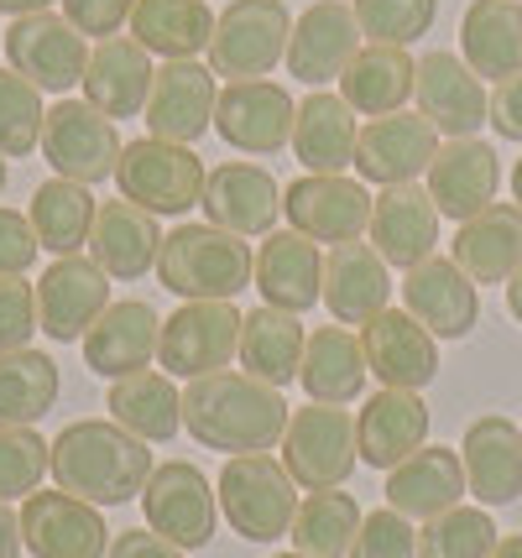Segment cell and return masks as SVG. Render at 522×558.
Instances as JSON below:
<instances>
[{
	"mask_svg": "<svg viewBox=\"0 0 522 558\" xmlns=\"http://www.w3.org/2000/svg\"><path fill=\"white\" fill-rule=\"evenodd\" d=\"M288 397L246 371H215L183 391V428L199 438V449L215 454H267L282 444L288 428Z\"/></svg>",
	"mask_w": 522,
	"mask_h": 558,
	"instance_id": "obj_1",
	"label": "cell"
},
{
	"mask_svg": "<svg viewBox=\"0 0 522 558\" xmlns=\"http://www.w3.org/2000/svg\"><path fill=\"white\" fill-rule=\"evenodd\" d=\"M151 464L147 438L125 434L116 417H78L52 438V481L89 507H125L136 501Z\"/></svg>",
	"mask_w": 522,
	"mask_h": 558,
	"instance_id": "obj_2",
	"label": "cell"
},
{
	"mask_svg": "<svg viewBox=\"0 0 522 558\" xmlns=\"http://www.w3.org/2000/svg\"><path fill=\"white\" fill-rule=\"evenodd\" d=\"M256 256L241 235H230L220 225H178L173 235H162L157 251V282L178 292L183 303H230L241 288H251Z\"/></svg>",
	"mask_w": 522,
	"mask_h": 558,
	"instance_id": "obj_3",
	"label": "cell"
},
{
	"mask_svg": "<svg viewBox=\"0 0 522 558\" xmlns=\"http://www.w3.org/2000/svg\"><path fill=\"white\" fill-rule=\"evenodd\" d=\"M116 189H121V198H131L136 209H147V215L178 219L204 198V162L194 146L142 136V142L121 146Z\"/></svg>",
	"mask_w": 522,
	"mask_h": 558,
	"instance_id": "obj_4",
	"label": "cell"
},
{
	"mask_svg": "<svg viewBox=\"0 0 522 558\" xmlns=\"http://www.w3.org/2000/svg\"><path fill=\"white\" fill-rule=\"evenodd\" d=\"M288 37H293V16L282 0H230L215 16V37H209V69L215 78H267V73L288 58Z\"/></svg>",
	"mask_w": 522,
	"mask_h": 558,
	"instance_id": "obj_5",
	"label": "cell"
},
{
	"mask_svg": "<svg viewBox=\"0 0 522 558\" xmlns=\"http://www.w3.org/2000/svg\"><path fill=\"white\" fill-rule=\"evenodd\" d=\"M220 507L224 522L251 543H272L293 533L299 517V486L272 454H235L220 470Z\"/></svg>",
	"mask_w": 522,
	"mask_h": 558,
	"instance_id": "obj_6",
	"label": "cell"
},
{
	"mask_svg": "<svg viewBox=\"0 0 522 558\" xmlns=\"http://www.w3.org/2000/svg\"><path fill=\"white\" fill-rule=\"evenodd\" d=\"M361 464L355 449V417L345 408H293L282 428V470L293 475L299 490H335L350 481V470Z\"/></svg>",
	"mask_w": 522,
	"mask_h": 558,
	"instance_id": "obj_7",
	"label": "cell"
},
{
	"mask_svg": "<svg viewBox=\"0 0 522 558\" xmlns=\"http://www.w3.org/2000/svg\"><path fill=\"white\" fill-rule=\"evenodd\" d=\"M121 136H116V121L100 116L89 99H58L43 121V162H52L58 178H74V183H105L116 178V162H121Z\"/></svg>",
	"mask_w": 522,
	"mask_h": 558,
	"instance_id": "obj_8",
	"label": "cell"
},
{
	"mask_svg": "<svg viewBox=\"0 0 522 558\" xmlns=\"http://www.w3.org/2000/svg\"><path fill=\"white\" fill-rule=\"evenodd\" d=\"M241 350V308L235 303H183L178 314L162 318V340H157V365L168 376L199 381L215 376L235 361Z\"/></svg>",
	"mask_w": 522,
	"mask_h": 558,
	"instance_id": "obj_9",
	"label": "cell"
},
{
	"mask_svg": "<svg viewBox=\"0 0 522 558\" xmlns=\"http://www.w3.org/2000/svg\"><path fill=\"white\" fill-rule=\"evenodd\" d=\"M282 215H288V230H299L308 241L345 245L366 235L372 194L361 178H345V172H303L299 183L282 189Z\"/></svg>",
	"mask_w": 522,
	"mask_h": 558,
	"instance_id": "obj_10",
	"label": "cell"
},
{
	"mask_svg": "<svg viewBox=\"0 0 522 558\" xmlns=\"http://www.w3.org/2000/svg\"><path fill=\"white\" fill-rule=\"evenodd\" d=\"M5 63L22 73V78H32L37 89L69 95L74 84H84L89 48H84V32L69 16L32 11V16H16V22L5 26Z\"/></svg>",
	"mask_w": 522,
	"mask_h": 558,
	"instance_id": "obj_11",
	"label": "cell"
},
{
	"mask_svg": "<svg viewBox=\"0 0 522 558\" xmlns=\"http://www.w3.org/2000/svg\"><path fill=\"white\" fill-rule=\"evenodd\" d=\"M220 490H209L199 464L189 460H168L157 464L142 486V511H147V527L162 533L178 548H204L215 537L220 507H215Z\"/></svg>",
	"mask_w": 522,
	"mask_h": 558,
	"instance_id": "obj_12",
	"label": "cell"
},
{
	"mask_svg": "<svg viewBox=\"0 0 522 558\" xmlns=\"http://www.w3.org/2000/svg\"><path fill=\"white\" fill-rule=\"evenodd\" d=\"M215 105H220V89H215V69L199 63V58H173L151 73V95L142 121L151 125L157 142H178L194 146L215 125Z\"/></svg>",
	"mask_w": 522,
	"mask_h": 558,
	"instance_id": "obj_13",
	"label": "cell"
},
{
	"mask_svg": "<svg viewBox=\"0 0 522 558\" xmlns=\"http://www.w3.org/2000/svg\"><path fill=\"white\" fill-rule=\"evenodd\" d=\"M413 99H418V116L439 136L460 142V136H475L486 116H491V95L481 84V73L454 58V52H423L418 58V78H413Z\"/></svg>",
	"mask_w": 522,
	"mask_h": 558,
	"instance_id": "obj_14",
	"label": "cell"
},
{
	"mask_svg": "<svg viewBox=\"0 0 522 558\" xmlns=\"http://www.w3.org/2000/svg\"><path fill=\"white\" fill-rule=\"evenodd\" d=\"M293 116H299V105H293V95L282 84H272V78H241V84H224L220 89L215 131L235 151L267 157V151H282L293 142Z\"/></svg>",
	"mask_w": 522,
	"mask_h": 558,
	"instance_id": "obj_15",
	"label": "cell"
},
{
	"mask_svg": "<svg viewBox=\"0 0 522 558\" xmlns=\"http://www.w3.org/2000/svg\"><path fill=\"white\" fill-rule=\"evenodd\" d=\"M22 543L32 548V558H105L110 527L100 507L69 490H32L22 507Z\"/></svg>",
	"mask_w": 522,
	"mask_h": 558,
	"instance_id": "obj_16",
	"label": "cell"
},
{
	"mask_svg": "<svg viewBox=\"0 0 522 558\" xmlns=\"http://www.w3.org/2000/svg\"><path fill=\"white\" fill-rule=\"evenodd\" d=\"M434 157H439V131L423 116H402V110L366 121L355 142V172L361 183H376V189L418 183Z\"/></svg>",
	"mask_w": 522,
	"mask_h": 558,
	"instance_id": "obj_17",
	"label": "cell"
},
{
	"mask_svg": "<svg viewBox=\"0 0 522 558\" xmlns=\"http://www.w3.org/2000/svg\"><path fill=\"white\" fill-rule=\"evenodd\" d=\"M105 308H110V277L84 256H58L37 282V324L58 344L84 340Z\"/></svg>",
	"mask_w": 522,
	"mask_h": 558,
	"instance_id": "obj_18",
	"label": "cell"
},
{
	"mask_svg": "<svg viewBox=\"0 0 522 558\" xmlns=\"http://www.w3.org/2000/svg\"><path fill=\"white\" fill-rule=\"evenodd\" d=\"M361 350L381 387L418 391L439 376V344L408 308H381L372 324H361Z\"/></svg>",
	"mask_w": 522,
	"mask_h": 558,
	"instance_id": "obj_19",
	"label": "cell"
},
{
	"mask_svg": "<svg viewBox=\"0 0 522 558\" xmlns=\"http://www.w3.org/2000/svg\"><path fill=\"white\" fill-rule=\"evenodd\" d=\"M439 209H434V198L428 189L418 183H398V189H381L372 198V225H366V235H372V251L387 262V267H402L413 271L418 262L434 256V245H439Z\"/></svg>",
	"mask_w": 522,
	"mask_h": 558,
	"instance_id": "obj_20",
	"label": "cell"
},
{
	"mask_svg": "<svg viewBox=\"0 0 522 558\" xmlns=\"http://www.w3.org/2000/svg\"><path fill=\"white\" fill-rule=\"evenodd\" d=\"M204 215L209 225H220L241 241H256V235H272L277 215H282V189L267 168L256 162H224V168L204 172Z\"/></svg>",
	"mask_w": 522,
	"mask_h": 558,
	"instance_id": "obj_21",
	"label": "cell"
},
{
	"mask_svg": "<svg viewBox=\"0 0 522 558\" xmlns=\"http://www.w3.org/2000/svg\"><path fill=\"white\" fill-rule=\"evenodd\" d=\"M361 52V22H355V5L350 0H314L293 22L288 37V73L303 84H329L340 78L345 63Z\"/></svg>",
	"mask_w": 522,
	"mask_h": 558,
	"instance_id": "obj_22",
	"label": "cell"
},
{
	"mask_svg": "<svg viewBox=\"0 0 522 558\" xmlns=\"http://www.w3.org/2000/svg\"><path fill=\"white\" fill-rule=\"evenodd\" d=\"M497 189H501V157L481 136H460V142L439 146V157L428 162V198H434V209L460 219V225L475 219L481 209H491Z\"/></svg>",
	"mask_w": 522,
	"mask_h": 558,
	"instance_id": "obj_23",
	"label": "cell"
},
{
	"mask_svg": "<svg viewBox=\"0 0 522 558\" xmlns=\"http://www.w3.org/2000/svg\"><path fill=\"white\" fill-rule=\"evenodd\" d=\"M402 303H408V314L418 318L434 340H465L475 329V318H481L475 282L449 256H428V262H418L408 271Z\"/></svg>",
	"mask_w": 522,
	"mask_h": 558,
	"instance_id": "obj_24",
	"label": "cell"
},
{
	"mask_svg": "<svg viewBox=\"0 0 522 558\" xmlns=\"http://www.w3.org/2000/svg\"><path fill=\"white\" fill-rule=\"evenodd\" d=\"M251 282L262 288L267 308L282 314H308L324 298V251L299 230H272L262 251H256V271Z\"/></svg>",
	"mask_w": 522,
	"mask_h": 558,
	"instance_id": "obj_25",
	"label": "cell"
},
{
	"mask_svg": "<svg viewBox=\"0 0 522 558\" xmlns=\"http://www.w3.org/2000/svg\"><path fill=\"white\" fill-rule=\"evenodd\" d=\"M392 303V267L372 251V241L329 245L324 256V308L335 324H372Z\"/></svg>",
	"mask_w": 522,
	"mask_h": 558,
	"instance_id": "obj_26",
	"label": "cell"
},
{
	"mask_svg": "<svg viewBox=\"0 0 522 558\" xmlns=\"http://www.w3.org/2000/svg\"><path fill=\"white\" fill-rule=\"evenodd\" d=\"M157 340H162L157 308L142 303V298H125V303H110L95 318V329L84 335V365L110 376V381H121V376L147 371L151 355H157Z\"/></svg>",
	"mask_w": 522,
	"mask_h": 558,
	"instance_id": "obj_27",
	"label": "cell"
},
{
	"mask_svg": "<svg viewBox=\"0 0 522 558\" xmlns=\"http://www.w3.org/2000/svg\"><path fill=\"white\" fill-rule=\"evenodd\" d=\"M465 490L481 507H512L522 496V434L512 417H475L460 444Z\"/></svg>",
	"mask_w": 522,
	"mask_h": 558,
	"instance_id": "obj_28",
	"label": "cell"
},
{
	"mask_svg": "<svg viewBox=\"0 0 522 558\" xmlns=\"http://www.w3.org/2000/svg\"><path fill=\"white\" fill-rule=\"evenodd\" d=\"M428 438V408L418 391L381 387L355 413V449L372 470H398L408 454H418Z\"/></svg>",
	"mask_w": 522,
	"mask_h": 558,
	"instance_id": "obj_29",
	"label": "cell"
},
{
	"mask_svg": "<svg viewBox=\"0 0 522 558\" xmlns=\"http://www.w3.org/2000/svg\"><path fill=\"white\" fill-rule=\"evenodd\" d=\"M151 52L136 43V37H105L95 43L89 52V69H84V99L110 116L121 125L131 116L147 110V95H151Z\"/></svg>",
	"mask_w": 522,
	"mask_h": 558,
	"instance_id": "obj_30",
	"label": "cell"
},
{
	"mask_svg": "<svg viewBox=\"0 0 522 558\" xmlns=\"http://www.w3.org/2000/svg\"><path fill=\"white\" fill-rule=\"evenodd\" d=\"M157 251H162V230L157 215L136 209L131 198H110L95 215L89 230V262L110 277V282H136L157 267Z\"/></svg>",
	"mask_w": 522,
	"mask_h": 558,
	"instance_id": "obj_31",
	"label": "cell"
},
{
	"mask_svg": "<svg viewBox=\"0 0 522 558\" xmlns=\"http://www.w3.org/2000/svg\"><path fill=\"white\" fill-rule=\"evenodd\" d=\"M465 496V464L460 449H428L408 454L398 470H387V507L402 511L408 522H434Z\"/></svg>",
	"mask_w": 522,
	"mask_h": 558,
	"instance_id": "obj_32",
	"label": "cell"
},
{
	"mask_svg": "<svg viewBox=\"0 0 522 558\" xmlns=\"http://www.w3.org/2000/svg\"><path fill=\"white\" fill-rule=\"evenodd\" d=\"M449 262L471 282H512L522 271V209L491 204L475 219H465L460 235L449 241Z\"/></svg>",
	"mask_w": 522,
	"mask_h": 558,
	"instance_id": "obj_33",
	"label": "cell"
},
{
	"mask_svg": "<svg viewBox=\"0 0 522 558\" xmlns=\"http://www.w3.org/2000/svg\"><path fill=\"white\" fill-rule=\"evenodd\" d=\"M355 142H361V125H355V110H350L340 95L329 89H314V95L299 105L293 116V151L308 172H345L355 168Z\"/></svg>",
	"mask_w": 522,
	"mask_h": 558,
	"instance_id": "obj_34",
	"label": "cell"
},
{
	"mask_svg": "<svg viewBox=\"0 0 522 558\" xmlns=\"http://www.w3.org/2000/svg\"><path fill=\"white\" fill-rule=\"evenodd\" d=\"M366 350H361V335H350L345 324H324L308 335L303 344V365L299 381L308 387L314 402H329V408H345L366 391Z\"/></svg>",
	"mask_w": 522,
	"mask_h": 558,
	"instance_id": "obj_35",
	"label": "cell"
},
{
	"mask_svg": "<svg viewBox=\"0 0 522 558\" xmlns=\"http://www.w3.org/2000/svg\"><path fill=\"white\" fill-rule=\"evenodd\" d=\"M303 335L299 314H282V308H251L241 314V371L256 376V381H267V387L288 391V381H299V365H303Z\"/></svg>",
	"mask_w": 522,
	"mask_h": 558,
	"instance_id": "obj_36",
	"label": "cell"
},
{
	"mask_svg": "<svg viewBox=\"0 0 522 558\" xmlns=\"http://www.w3.org/2000/svg\"><path fill=\"white\" fill-rule=\"evenodd\" d=\"M413 78H418V63L408 58V48H381V43H366L340 73V99H345L355 116H392L408 105L413 95Z\"/></svg>",
	"mask_w": 522,
	"mask_h": 558,
	"instance_id": "obj_37",
	"label": "cell"
},
{
	"mask_svg": "<svg viewBox=\"0 0 522 558\" xmlns=\"http://www.w3.org/2000/svg\"><path fill=\"white\" fill-rule=\"evenodd\" d=\"M460 52L481 78L522 73V5L518 0H471L460 22Z\"/></svg>",
	"mask_w": 522,
	"mask_h": 558,
	"instance_id": "obj_38",
	"label": "cell"
},
{
	"mask_svg": "<svg viewBox=\"0 0 522 558\" xmlns=\"http://www.w3.org/2000/svg\"><path fill=\"white\" fill-rule=\"evenodd\" d=\"M131 37L157 58H199L215 37V11L204 0H136L131 5Z\"/></svg>",
	"mask_w": 522,
	"mask_h": 558,
	"instance_id": "obj_39",
	"label": "cell"
},
{
	"mask_svg": "<svg viewBox=\"0 0 522 558\" xmlns=\"http://www.w3.org/2000/svg\"><path fill=\"white\" fill-rule=\"evenodd\" d=\"M105 408H110V417L121 423L125 434L147 438V444H168L183 428V391L168 376H157V371H136V376L110 381Z\"/></svg>",
	"mask_w": 522,
	"mask_h": 558,
	"instance_id": "obj_40",
	"label": "cell"
},
{
	"mask_svg": "<svg viewBox=\"0 0 522 558\" xmlns=\"http://www.w3.org/2000/svg\"><path fill=\"white\" fill-rule=\"evenodd\" d=\"M95 215H100V204L89 198L84 183L74 178H48V183H37L32 189V230H37V241L58 251V256H78L84 245H89V230H95Z\"/></svg>",
	"mask_w": 522,
	"mask_h": 558,
	"instance_id": "obj_41",
	"label": "cell"
},
{
	"mask_svg": "<svg viewBox=\"0 0 522 558\" xmlns=\"http://www.w3.org/2000/svg\"><path fill=\"white\" fill-rule=\"evenodd\" d=\"M58 361L43 350L0 355V428H37L58 402Z\"/></svg>",
	"mask_w": 522,
	"mask_h": 558,
	"instance_id": "obj_42",
	"label": "cell"
},
{
	"mask_svg": "<svg viewBox=\"0 0 522 558\" xmlns=\"http://www.w3.org/2000/svg\"><path fill=\"white\" fill-rule=\"evenodd\" d=\"M361 533V507L350 490H308V501H299L293 517V548L308 558H345L350 543Z\"/></svg>",
	"mask_w": 522,
	"mask_h": 558,
	"instance_id": "obj_43",
	"label": "cell"
},
{
	"mask_svg": "<svg viewBox=\"0 0 522 558\" xmlns=\"http://www.w3.org/2000/svg\"><path fill=\"white\" fill-rule=\"evenodd\" d=\"M497 548V522L486 507H449L445 517L423 522L418 558H486Z\"/></svg>",
	"mask_w": 522,
	"mask_h": 558,
	"instance_id": "obj_44",
	"label": "cell"
},
{
	"mask_svg": "<svg viewBox=\"0 0 522 558\" xmlns=\"http://www.w3.org/2000/svg\"><path fill=\"white\" fill-rule=\"evenodd\" d=\"M43 89L16 69H0V157H32V146L43 142Z\"/></svg>",
	"mask_w": 522,
	"mask_h": 558,
	"instance_id": "obj_45",
	"label": "cell"
},
{
	"mask_svg": "<svg viewBox=\"0 0 522 558\" xmlns=\"http://www.w3.org/2000/svg\"><path fill=\"white\" fill-rule=\"evenodd\" d=\"M350 5H355L361 37L381 43V48L418 43L423 32L434 26V16H439V0H350Z\"/></svg>",
	"mask_w": 522,
	"mask_h": 558,
	"instance_id": "obj_46",
	"label": "cell"
},
{
	"mask_svg": "<svg viewBox=\"0 0 522 558\" xmlns=\"http://www.w3.org/2000/svg\"><path fill=\"white\" fill-rule=\"evenodd\" d=\"M52 475V444L37 428H0V501H26Z\"/></svg>",
	"mask_w": 522,
	"mask_h": 558,
	"instance_id": "obj_47",
	"label": "cell"
},
{
	"mask_svg": "<svg viewBox=\"0 0 522 558\" xmlns=\"http://www.w3.org/2000/svg\"><path fill=\"white\" fill-rule=\"evenodd\" d=\"M345 558H418V527L392 507L366 511Z\"/></svg>",
	"mask_w": 522,
	"mask_h": 558,
	"instance_id": "obj_48",
	"label": "cell"
},
{
	"mask_svg": "<svg viewBox=\"0 0 522 558\" xmlns=\"http://www.w3.org/2000/svg\"><path fill=\"white\" fill-rule=\"evenodd\" d=\"M37 329V288L26 277H0V355L26 350Z\"/></svg>",
	"mask_w": 522,
	"mask_h": 558,
	"instance_id": "obj_49",
	"label": "cell"
},
{
	"mask_svg": "<svg viewBox=\"0 0 522 558\" xmlns=\"http://www.w3.org/2000/svg\"><path fill=\"white\" fill-rule=\"evenodd\" d=\"M37 251H43V241H37L32 219L22 209L0 204V277H26L32 262H37Z\"/></svg>",
	"mask_w": 522,
	"mask_h": 558,
	"instance_id": "obj_50",
	"label": "cell"
},
{
	"mask_svg": "<svg viewBox=\"0 0 522 558\" xmlns=\"http://www.w3.org/2000/svg\"><path fill=\"white\" fill-rule=\"evenodd\" d=\"M131 5H136V0H63V16H69L84 37L105 43V37H116V32L131 22Z\"/></svg>",
	"mask_w": 522,
	"mask_h": 558,
	"instance_id": "obj_51",
	"label": "cell"
},
{
	"mask_svg": "<svg viewBox=\"0 0 522 558\" xmlns=\"http://www.w3.org/2000/svg\"><path fill=\"white\" fill-rule=\"evenodd\" d=\"M486 121L497 125V136L522 142V73L501 78L497 89H491V116H486Z\"/></svg>",
	"mask_w": 522,
	"mask_h": 558,
	"instance_id": "obj_52",
	"label": "cell"
},
{
	"mask_svg": "<svg viewBox=\"0 0 522 558\" xmlns=\"http://www.w3.org/2000/svg\"><path fill=\"white\" fill-rule=\"evenodd\" d=\"M105 558H183V548L168 543L162 533H151V527H131V533H121L110 543Z\"/></svg>",
	"mask_w": 522,
	"mask_h": 558,
	"instance_id": "obj_53",
	"label": "cell"
},
{
	"mask_svg": "<svg viewBox=\"0 0 522 558\" xmlns=\"http://www.w3.org/2000/svg\"><path fill=\"white\" fill-rule=\"evenodd\" d=\"M22 554V511H11V501H0V558Z\"/></svg>",
	"mask_w": 522,
	"mask_h": 558,
	"instance_id": "obj_54",
	"label": "cell"
},
{
	"mask_svg": "<svg viewBox=\"0 0 522 558\" xmlns=\"http://www.w3.org/2000/svg\"><path fill=\"white\" fill-rule=\"evenodd\" d=\"M52 0H0V16H11V22H16V16H32V11H48Z\"/></svg>",
	"mask_w": 522,
	"mask_h": 558,
	"instance_id": "obj_55",
	"label": "cell"
},
{
	"mask_svg": "<svg viewBox=\"0 0 522 558\" xmlns=\"http://www.w3.org/2000/svg\"><path fill=\"white\" fill-rule=\"evenodd\" d=\"M486 558H522V533H507V537H497V548Z\"/></svg>",
	"mask_w": 522,
	"mask_h": 558,
	"instance_id": "obj_56",
	"label": "cell"
},
{
	"mask_svg": "<svg viewBox=\"0 0 522 558\" xmlns=\"http://www.w3.org/2000/svg\"><path fill=\"white\" fill-rule=\"evenodd\" d=\"M507 308H512V318L522 324V271L512 277V282H507Z\"/></svg>",
	"mask_w": 522,
	"mask_h": 558,
	"instance_id": "obj_57",
	"label": "cell"
},
{
	"mask_svg": "<svg viewBox=\"0 0 522 558\" xmlns=\"http://www.w3.org/2000/svg\"><path fill=\"white\" fill-rule=\"evenodd\" d=\"M512 204L522 209V157H518V168H512Z\"/></svg>",
	"mask_w": 522,
	"mask_h": 558,
	"instance_id": "obj_58",
	"label": "cell"
},
{
	"mask_svg": "<svg viewBox=\"0 0 522 558\" xmlns=\"http://www.w3.org/2000/svg\"><path fill=\"white\" fill-rule=\"evenodd\" d=\"M5 178H11V168H5V157H0V194H5Z\"/></svg>",
	"mask_w": 522,
	"mask_h": 558,
	"instance_id": "obj_59",
	"label": "cell"
},
{
	"mask_svg": "<svg viewBox=\"0 0 522 558\" xmlns=\"http://www.w3.org/2000/svg\"><path fill=\"white\" fill-rule=\"evenodd\" d=\"M277 558H308V554H299V548H293V554H277Z\"/></svg>",
	"mask_w": 522,
	"mask_h": 558,
	"instance_id": "obj_60",
	"label": "cell"
}]
</instances>
